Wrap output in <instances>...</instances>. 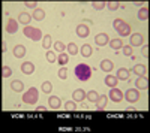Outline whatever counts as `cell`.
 I'll list each match as a JSON object with an SVG mask.
<instances>
[{"label":"cell","instance_id":"6da1fadb","mask_svg":"<svg viewBox=\"0 0 150 133\" xmlns=\"http://www.w3.org/2000/svg\"><path fill=\"white\" fill-rule=\"evenodd\" d=\"M74 74L77 76V79H80V81H89L92 76V67L86 63H80L75 66Z\"/></svg>","mask_w":150,"mask_h":133},{"label":"cell","instance_id":"7a4b0ae2","mask_svg":"<svg viewBox=\"0 0 150 133\" xmlns=\"http://www.w3.org/2000/svg\"><path fill=\"white\" fill-rule=\"evenodd\" d=\"M112 27L116 29V32L119 33V36H131V26L128 22H125L122 18H116L112 21Z\"/></svg>","mask_w":150,"mask_h":133},{"label":"cell","instance_id":"3957f363","mask_svg":"<svg viewBox=\"0 0 150 133\" xmlns=\"http://www.w3.org/2000/svg\"><path fill=\"white\" fill-rule=\"evenodd\" d=\"M23 33H24V36H26V38H29V39H32V41H35V42L44 39L42 30L36 29V27H33V26H24Z\"/></svg>","mask_w":150,"mask_h":133},{"label":"cell","instance_id":"277c9868","mask_svg":"<svg viewBox=\"0 0 150 133\" xmlns=\"http://www.w3.org/2000/svg\"><path fill=\"white\" fill-rule=\"evenodd\" d=\"M38 97H39V93L35 87L29 88L26 93L23 94V103H27V105H35L38 102Z\"/></svg>","mask_w":150,"mask_h":133},{"label":"cell","instance_id":"5b68a950","mask_svg":"<svg viewBox=\"0 0 150 133\" xmlns=\"http://www.w3.org/2000/svg\"><path fill=\"white\" fill-rule=\"evenodd\" d=\"M125 99H126L129 103L138 102V99H140V91L137 90V88H129L126 93H125Z\"/></svg>","mask_w":150,"mask_h":133},{"label":"cell","instance_id":"8992f818","mask_svg":"<svg viewBox=\"0 0 150 133\" xmlns=\"http://www.w3.org/2000/svg\"><path fill=\"white\" fill-rule=\"evenodd\" d=\"M108 97H110L112 102L119 103V102H122V100H123V91H122V90H119V88H116V87H112V88H111V91H110V94H108Z\"/></svg>","mask_w":150,"mask_h":133},{"label":"cell","instance_id":"52a82bcc","mask_svg":"<svg viewBox=\"0 0 150 133\" xmlns=\"http://www.w3.org/2000/svg\"><path fill=\"white\" fill-rule=\"evenodd\" d=\"M5 30H6V33H9V34H14V33L18 30V21L14 20V18H9V20L6 21Z\"/></svg>","mask_w":150,"mask_h":133},{"label":"cell","instance_id":"ba28073f","mask_svg":"<svg viewBox=\"0 0 150 133\" xmlns=\"http://www.w3.org/2000/svg\"><path fill=\"white\" fill-rule=\"evenodd\" d=\"M144 43V36L141 33H135V34H131L129 38V45L131 46H140Z\"/></svg>","mask_w":150,"mask_h":133},{"label":"cell","instance_id":"9c48e42d","mask_svg":"<svg viewBox=\"0 0 150 133\" xmlns=\"http://www.w3.org/2000/svg\"><path fill=\"white\" fill-rule=\"evenodd\" d=\"M75 33L78 34V38H87L90 34V29L87 24H78L77 29H75Z\"/></svg>","mask_w":150,"mask_h":133},{"label":"cell","instance_id":"30bf717a","mask_svg":"<svg viewBox=\"0 0 150 133\" xmlns=\"http://www.w3.org/2000/svg\"><path fill=\"white\" fill-rule=\"evenodd\" d=\"M95 43H96L98 46H105V45H108V43H110L108 34H107V33H99V34H96Z\"/></svg>","mask_w":150,"mask_h":133},{"label":"cell","instance_id":"8fae6325","mask_svg":"<svg viewBox=\"0 0 150 133\" xmlns=\"http://www.w3.org/2000/svg\"><path fill=\"white\" fill-rule=\"evenodd\" d=\"M21 72H23V74H26V75H32L35 72V64L32 62H24L21 64Z\"/></svg>","mask_w":150,"mask_h":133},{"label":"cell","instance_id":"7c38bea8","mask_svg":"<svg viewBox=\"0 0 150 133\" xmlns=\"http://www.w3.org/2000/svg\"><path fill=\"white\" fill-rule=\"evenodd\" d=\"M48 106H50V109H59L62 106V100L57 96H51V97L48 99Z\"/></svg>","mask_w":150,"mask_h":133},{"label":"cell","instance_id":"4fadbf2b","mask_svg":"<svg viewBox=\"0 0 150 133\" xmlns=\"http://www.w3.org/2000/svg\"><path fill=\"white\" fill-rule=\"evenodd\" d=\"M86 96H87V93H86L83 88H77V90L72 93V97H74L75 102H83V100L86 99Z\"/></svg>","mask_w":150,"mask_h":133},{"label":"cell","instance_id":"5bb4252c","mask_svg":"<svg viewBox=\"0 0 150 133\" xmlns=\"http://www.w3.org/2000/svg\"><path fill=\"white\" fill-rule=\"evenodd\" d=\"M135 87H137V90H146L149 87V79L146 76H140L135 81Z\"/></svg>","mask_w":150,"mask_h":133},{"label":"cell","instance_id":"9a60e30c","mask_svg":"<svg viewBox=\"0 0 150 133\" xmlns=\"http://www.w3.org/2000/svg\"><path fill=\"white\" fill-rule=\"evenodd\" d=\"M107 102H108L107 96H99L98 100H96V109L98 111H104L105 108H107Z\"/></svg>","mask_w":150,"mask_h":133},{"label":"cell","instance_id":"2e32d148","mask_svg":"<svg viewBox=\"0 0 150 133\" xmlns=\"http://www.w3.org/2000/svg\"><path fill=\"white\" fill-rule=\"evenodd\" d=\"M17 20H18V22L24 24V26H29V22L32 21V15H29L27 12H20Z\"/></svg>","mask_w":150,"mask_h":133},{"label":"cell","instance_id":"e0dca14e","mask_svg":"<svg viewBox=\"0 0 150 133\" xmlns=\"http://www.w3.org/2000/svg\"><path fill=\"white\" fill-rule=\"evenodd\" d=\"M119 81H129V70L125 69V67H120L117 70V76H116Z\"/></svg>","mask_w":150,"mask_h":133},{"label":"cell","instance_id":"ac0fdd59","mask_svg":"<svg viewBox=\"0 0 150 133\" xmlns=\"http://www.w3.org/2000/svg\"><path fill=\"white\" fill-rule=\"evenodd\" d=\"M12 52H14V55H15L17 58H21V57L26 55V46H24V45H15V46H14V51H12Z\"/></svg>","mask_w":150,"mask_h":133},{"label":"cell","instance_id":"d6986e66","mask_svg":"<svg viewBox=\"0 0 150 133\" xmlns=\"http://www.w3.org/2000/svg\"><path fill=\"white\" fill-rule=\"evenodd\" d=\"M99 67H101L104 72H108V74H110V72L114 69V63H112L111 60H102V62H101V66H99Z\"/></svg>","mask_w":150,"mask_h":133},{"label":"cell","instance_id":"ffe728a7","mask_svg":"<svg viewBox=\"0 0 150 133\" xmlns=\"http://www.w3.org/2000/svg\"><path fill=\"white\" fill-rule=\"evenodd\" d=\"M32 18H33V20H36V21H42V20H45V10H44V9H41V8L35 9V10H33Z\"/></svg>","mask_w":150,"mask_h":133},{"label":"cell","instance_id":"44dd1931","mask_svg":"<svg viewBox=\"0 0 150 133\" xmlns=\"http://www.w3.org/2000/svg\"><path fill=\"white\" fill-rule=\"evenodd\" d=\"M11 88L14 90L15 93H20V91H23V90H24V84H23L21 81L15 79V81H12V82H11Z\"/></svg>","mask_w":150,"mask_h":133},{"label":"cell","instance_id":"7402d4cb","mask_svg":"<svg viewBox=\"0 0 150 133\" xmlns=\"http://www.w3.org/2000/svg\"><path fill=\"white\" fill-rule=\"evenodd\" d=\"M146 66L144 64H137L134 69H132V72H134V74L137 75V76H144L146 75Z\"/></svg>","mask_w":150,"mask_h":133},{"label":"cell","instance_id":"603a6c76","mask_svg":"<svg viewBox=\"0 0 150 133\" xmlns=\"http://www.w3.org/2000/svg\"><path fill=\"white\" fill-rule=\"evenodd\" d=\"M117 82H119V79H117L116 76H112V75H107V76H105V84H107L110 88L116 87V85H117Z\"/></svg>","mask_w":150,"mask_h":133},{"label":"cell","instance_id":"cb8c5ba5","mask_svg":"<svg viewBox=\"0 0 150 133\" xmlns=\"http://www.w3.org/2000/svg\"><path fill=\"white\" fill-rule=\"evenodd\" d=\"M110 46L112 48L114 51H119L120 48H123V41L122 39H111V42H110Z\"/></svg>","mask_w":150,"mask_h":133},{"label":"cell","instance_id":"d4e9b609","mask_svg":"<svg viewBox=\"0 0 150 133\" xmlns=\"http://www.w3.org/2000/svg\"><path fill=\"white\" fill-rule=\"evenodd\" d=\"M81 55L83 57H90L92 55V52H93V48L90 46V45H87V43H84L83 46H81Z\"/></svg>","mask_w":150,"mask_h":133},{"label":"cell","instance_id":"484cf974","mask_svg":"<svg viewBox=\"0 0 150 133\" xmlns=\"http://www.w3.org/2000/svg\"><path fill=\"white\" fill-rule=\"evenodd\" d=\"M138 20H141V21L149 20V8H141L138 10Z\"/></svg>","mask_w":150,"mask_h":133},{"label":"cell","instance_id":"4316f807","mask_svg":"<svg viewBox=\"0 0 150 133\" xmlns=\"http://www.w3.org/2000/svg\"><path fill=\"white\" fill-rule=\"evenodd\" d=\"M51 43H53V41H51V34H45V36H44V39H42V46L45 48V50H50V48H51Z\"/></svg>","mask_w":150,"mask_h":133},{"label":"cell","instance_id":"83f0119b","mask_svg":"<svg viewBox=\"0 0 150 133\" xmlns=\"http://www.w3.org/2000/svg\"><path fill=\"white\" fill-rule=\"evenodd\" d=\"M68 62H69V55H68V54H65V52H62V54L57 57V63H59L60 66L68 64Z\"/></svg>","mask_w":150,"mask_h":133},{"label":"cell","instance_id":"f1b7e54d","mask_svg":"<svg viewBox=\"0 0 150 133\" xmlns=\"http://www.w3.org/2000/svg\"><path fill=\"white\" fill-rule=\"evenodd\" d=\"M41 90L44 91V93H51L53 91V84L50 82V81H45V82H42V85H41Z\"/></svg>","mask_w":150,"mask_h":133},{"label":"cell","instance_id":"f546056e","mask_svg":"<svg viewBox=\"0 0 150 133\" xmlns=\"http://www.w3.org/2000/svg\"><path fill=\"white\" fill-rule=\"evenodd\" d=\"M122 6H125V5H122L120 2H108V3H107V8H108L110 10H117V9L122 8Z\"/></svg>","mask_w":150,"mask_h":133},{"label":"cell","instance_id":"4dcf8cb0","mask_svg":"<svg viewBox=\"0 0 150 133\" xmlns=\"http://www.w3.org/2000/svg\"><path fill=\"white\" fill-rule=\"evenodd\" d=\"M54 50L57 51V52H65V50H66V46H65V43L63 42H60V41H57V42H54Z\"/></svg>","mask_w":150,"mask_h":133},{"label":"cell","instance_id":"1f68e13d","mask_svg":"<svg viewBox=\"0 0 150 133\" xmlns=\"http://www.w3.org/2000/svg\"><path fill=\"white\" fill-rule=\"evenodd\" d=\"M68 52L71 54V55H75L78 52V46H77V43H74V42H71V43H68Z\"/></svg>","mask_w":150,"mask_h":133},{"label":"cell","instance_id":"d6a6232c","mask_svg":"<svg viewBox=\"0 0 150 133\" xmlns=\"http://www.w3.org/2000/svg\"><path fill=\"white\" fill-rule=\"evenodd\" d=\"M87 99H89L92 103H96V100H98V97H99V94L96 93V91H89L87 93V96H86Z\"/></svg>","mask_w":150,"mask_h":133},{"label":"cell","instance_id":"836d02e7","mask_svg":"<svg viewBox=\"0 0 150 133\" xmlns=\"http://www.w3.org/2000/svg\"><path fill=\"white\" fill-rule=\"evenodd\" d=\"M65 109L66 111H75L77 109V103H75V100H69L65 103Z\"/></svg>","mask_w":150,"mask_h":133},{"label":"cell","instance_id":"e575fe53","mask_svg":"<svg viewBox=\"0 0 150 133\" xmlns=\"http://www.w3.org/2000/svg\"><path fill=\"white\" fill-rule=\"evenodd\" d=\"M57 75H59L60 79H66V78H68V69L62 66V67L59 69V72H57Z\"/></svg>","mask_w":150,"mask_h":133},{"label":"cell","instance_id":"d590c367","mask_svg":"<svg viewBox=\"0 0 150 133\" xmlns=\"http://www.w3.org/2000/svg\"><path fill=\"white\" fill-rule=\"evenodd\" d=\"M45 55H47V60H48L50 63H56V62H57V57H56V54H54L53 51H50V50H48Z\"/></svg>","mask_w":150,"mask_h":133},{"label":"cell","instance_id":"8d00e7d4","mask_svg":"<svg viewBox=\"0 0 150 133\" xmlns=\"http://www.w3.org/2000/svg\"><path fill=\"white\" fill-rule=\"evenodd\" d=\"M92 6H93L96 10H101V9H104V8L107 6V3H105V2H92Z\"/></svg>","mask_w":150,"mask_h":133},{"label":"cell","instance_id":"74e56055","mask_svg":"<svg viewBox=\"0 0 150 133\" xmlns=\"http://www.w3.org/2000/svg\"><path fill=\"white\" fill-rule=\"evenodd\" d=\"M2 75H3V78H9V76L12 75V70H11V67L3 66V67H2Z\"/></svg>","mask_w":150,"mask_h":133},{"label":"cell","instance_id":"f35d334b","mask_svg":"<svg viewBox=\"0 0 150 133\" xmlns=\"http://www.w3.org/2000/svg\"><path fill=\"white\" fill-rule=\"evenodd\" d=\"M123 54L125 55H132V46L131 45H125L123 46Z\"/></svg>","mask_w":150,"mask_h":133},{"label":"cell","instance_id":"ab89813d","mask_svg":"<svg viewBox=\"0 0 150 133\" xmlns=\"http://www.w3.org/2000/svg\"><path fill=\"white\" fill-rule=\"evenodd\" d=\"M24 6H26V8H32V9H38V3L36 2H26Z\"/></svg>","mask_w":150,"mask_h":133},{"label":"cell","instance_id":"60d3db41","mask_svg":"<svg viewBox=\"0 0 150 133\" xmlns=\"http://www.w3.org/2000/svg\"><path fill=\"white\" fill-rule=\"evenodd\" d=\"M141 54H143V57H146V58L149 57V46H147V45H144V46L141 48Z\"/></svg>","mask_w":150,"mask_h":133},{"label":"cell","instance_id":"b9f144b4","mask_svg":"<svg viewBox=\"0 0 150 133\" xmlns=\"http://www.w3.org/2000/svg\"><path fill=\"white\" fill-rule=\"evenodd\" d=\"M36 111H38V112H45L47 108H45V106H36Z\"/></svg>","mask_w":150,"mask_h":133},{"label":"cell","instance_id":"7bdbcfd3","mask_svg":"<svg viewBox=\"0 0 150 133\" xmlns=\"http://www.w3.org/2000/svg\"><path fill=\"white\" fill-rule=\"evenodd\" d=\"M6 50H8V45H6V42L3 41V42H2V52H6Z\"/></svg>","mask_w":150,"mask_h":133},{"label":"cell","instance_id":"ee69618b","mask_svg":"<svg viewBox=\"0 0 150 133\" xmlns=\"http://www.w3.org/2000/svg\"><path fill=\"white\" fill-rule=\"evenodd\" d=\"M144 2H135V6H143Z\"/></svg>","mask_w":150,"mask_h":133}]
</instances>
